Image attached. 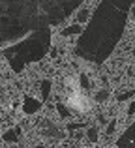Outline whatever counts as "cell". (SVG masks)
<instances>
[{
    "mask_svg": "<svg viewBox=\"0 0 135 148\" xmlns=\"http://www.w3.org/2000/svg\"><path fill=\"white\" fill-rule=\"evenodd\" d=\"M79 6V0H0V47H13L51 30Z\"/></svg>",
    "mask_w": 135,
    "mask_h": 148,
    "instance_id": "1",
    "label": "cell"
},
{
    "mask_svg": "<svg viewBox=\"0 0 135 148\" xmlns=\"http://www.w3.org/2000/svg\"><path fill=\"white\" fill-rule=\"evenodd\" d=\"M133 6L130 0H103L92 13L88 26L77 40L75 53L84 60L94 64H101L116 47L124 25L128 19V11Z\"/></svg>",
    "mask_w": 135,
    "mask_h": 148,
    "instance_id": "2",
    "label": "cell"
},
{
    "mask_svg": "<svg viewBox=\"0 0 135 148\" xmlns=\"http://www.w3.org/2000/svg\"><path fill=\"white\" fill-rule=\"evenodd\" d=\"M116 146L118 148H135V122L118 137Z\"/></svg>",
    "mask_w": 135,
    "mask_h": 148,
    "instance_id": "3",
    "label": "cell"
},
{
    "mask_svg": "<svg viewBox=\"0 0 135 148\" xmlns=\"http://www.w3.org/2000/svg\"><path fill=\"white\" fill-rule=\"evenodd\" d=\"M79 25H73L71 28H66V30H62V34H73V32H79Z\"/></svg>",
    "mask_w": 135,
    "mask_h": 148,
    "instance_id": "4",
    "label": "cell"
},
{
    "mask_svg": "<svg viewBox=\"0 0 135 148\" xmlns=\"http://www.w3.org/2000/svg\"><path fill=\"white\" fill-rule=\"evenodd\" d=\"M103 98H107V92H101V94H98V98H96V99H103Z\"/></svg>",
    "mask_w": 135,
    "mask_h": 148,
    "instance_id": "5",
    "label": "cell"
},
{
    "mask_svg": "<svg viewBox=\"0 0 135 148\" xmlns=\"http://www.w3.org/2000/svg\"><path fill=\"white\" fill-rule=\"evenodd\" d=\"M32 148H47V146H32Z\"/></svg>",
    "mask_w": 135,
    "mask_h": 148,
    "instance_id": "6",
    "label": "cell"
}]
</instances>
